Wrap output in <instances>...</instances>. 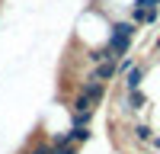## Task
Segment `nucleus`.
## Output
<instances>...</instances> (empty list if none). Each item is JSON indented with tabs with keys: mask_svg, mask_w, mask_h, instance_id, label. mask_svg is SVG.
Here are the masks:
<instances>
[{
	"mask_svg": "<svg viewBox=\"0 0 160 154\" xmlns=\"http://www.w3.org/2000/svg\"><path fill=\"white\" fill-rule=\"evenodd\" d=\"M61 141H71V145H83V141H90V125H71L68 132H61Z\"/></svg>",
	"mask_w": 160,
	"mask_h": 154,
	"instance_id": "423d86ee",
	"label": "nucleus"
},
{
	"mask_svg": "<svg viewBox=\"0 0 160 154\" xmlns=\"http://www.w3.org/2000/svg\"><path fill=\"white\" fill-rule=\"evenodd\" d=\"M90 77H93V80H102V84L115 80V61H112V58H106V61H99V64H93Z\"/></svg>",
	"mask_w": 160,
	"mask_h": 154,
	"instance_id": "39448f33",
	"label": "nucleus"
},
{
	"mask_svg": "<svg viewBox=\"0 0 160 154\" xmlns=\"http://www.w3.org/2000/svg\"><path fill=\"white\" fill-rule=\"evenodd\" d=\"M80 93H83L93 106H99V103L106 100V84H102V80H93V77H87V80H80Z\"/></svg>",
	"mask_w": 160,
	"mask_h": 154,
	"instance_id": "f03ea898",
	"label": "nucleus"
},
{
	"mask_svg": "<svg viewBox=\"0 0 160 154\" xmlns=\"http://www.w3.org/2000/svg\"><path fill=\"white\" fill-rule=\"evenodd\" d=\"M26 154H55V148H51V141H35Z\"/></svg>",
	"mask_w": 160,
	"mask_h": 154,
	"instance_id": "1a4fd4ad",
	"label": "nucleus"
},
{
	"mask_svg": "<svg viewBox=\"0 0 160 154\" xmlns=\"http://www.w3.org/2000/svg\"><path fill=\"white\" fill-rule=\"evenodd\" d=\"M148 145H151V148H154V151H160V135H157V132H154V135H151V138H148Z\"/></svg>",
	"mask_w": 160,
	"mask_h": 154,
	"instance_id": "ddd939ff",
	"label": "nucleus"
},
{
	"mask_svg": "<svg viewBox=\"0 0 160 154\" xmlns=\"http://www.w3.org/2000/svg\"><path fill=\"white\" fill-rule=\"evenodd\" d=\"M144 74H148L144 64H131V68L122 74V87H125V90H138V87L144 84Z\"/></svg>",
	"mask_w": 160,
	"mask_h": 154,
	"instance_id": "20e7f679",
	"label": "nucleus"
},
{
	"mask_svg": "<svg viewBox=\"0 0 160 154\" xmlns=\"http://www.w3.org/2000/svg\"><path fill=\"white\" fill-rule=\"evenodd\" d=\"M154 135V128L148 125V122H135V125H131V138H135V141H141V145H148V138Z\"/></svg>",
	"mask_w": 160,
	"mask_h": 154,
	"instance_id": "0eeeda50",
	"label": "nucleus"
},
{
	"mask_svg": "<svg viewBox=\"0 0 160 154\" xmlns=\"http://www.w3.org/2000/svg\"><path fill=\"white\" fill-rule=\"evenodd\" d=\"M93 112H71V125H90Z\"/></svg>",
	"mask_w": 160,
	"mask_h": 154,
	"instance_id": "9d476101",
	"label": "nucleus"
},
{
	"mask_svg": "<svg viewBox=\"0 0 160 154\" xmlns=\"http://www.w3.org/2000/svg\"><path fill=\"white\" fill-rule=\"evenodd\" d=\"M154 48H157V51H160V38H157V45H154Z\"/></svg>",
	"mask_w": 160,
	"mask_h": 154,
	"instance_id": "4468645a",
	"label": "nucleus"
},
{
	"mask_svg": "<svg viewBox=\"0 0 160 154\" xmlns=\"http://www.w3.org/2000/svg\"><path fill=\"white\" fill-rule=\"evenodd\" d=\"M51 148H55V154H77V145H71V141H58Z\"/></svg>",
	"mask_w": 160,
	"mask_h": 154,
	"instance_id": "9b49d317",
	"label": "nucleus"
},
{
	"mask_svg": "<svg viewBox=\"0 0 160 154\" xmlns=\"http://www.w3.org/2000/svg\"><path fill=\"white\" fill-rule=\"evenodd\" d=\"M135 35H138V23H131V19H122V23H112V29H109V42H106V48H109V58H122L131 51V42H135Z\"/></svg>",
	"mask_w": 160,
	"mask_h": 154,
	"instance_id": "f257e3e1",
	"label": "nucleus"
},
{
	"mask_svg": "<svg viewBox=\"0 0 160 154\" xmlns=\"http://www.w3.org/2000/svg\"><path fill=\"white\" fill-rule=\"evenodd\" d=\"M93 109H96V106H93V103H90L83 93H80V90H77V96L71 100V112H93Z\"/></svg>",
	"mask_w": 160,
	"mask_h": 154,
	"instance_id": "6e6552de",
	"label": "nucleus"
},
{
	"mask_svg": "<svg viewBox=\"0 0 160 154\" xmlns=\"http://www.w3.org/2000/svg\"><path fill=\"white\" fill-rule=\"evenodd\" d=\"M144 106H148V96L141 93V87L138 90H125V96H122V109L125 112H141Z\"/></svg>",
	"mask_w": 160,
	"mask_h": 154,
	"instance_id": "7ed1b4c3",
	"label": "nucleus"
},
{
	"mask_svg": "<svg viewBox=\"0 0 160 154\" xmlns=\"http://www.w3.org/2000/svg\"><path fill=\"white\" fill-rule=\"evenodd\" d=\"M131 7H138V10H157V7H160V0H135Z\"/></svg>",
	"mask_w": 160,
	"mask_h": 154,
	"instance_id": "f8f14e48",
	"label": "nucleus"
}]
</instances>
